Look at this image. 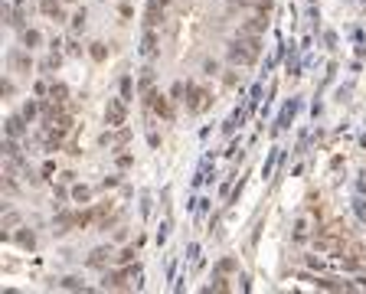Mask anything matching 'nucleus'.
<instances>
[{"instance_id":"1","label":"nucleus","mask_w":366,"mask_h":294,"mask_svg":"<svg viewBox=\"0 0 366 294\" xmlns=\"http://www.w3.org/2000/svg\"><path fill=\"white\" fill-rule=\"evenodd\" d=\"M229 59L239 65H252L259 59V36H248V33H239V39L229 46Z\"/></svg>"},{"instance_id":"2","label":"nucleus","mask_w":366,"mask_h":294,"mask_svg":"<svg viewBox=\"0 0 366 294\" xmlns=\"http://www.w3.org/2000/svg\"><path fill=\"white\" fill-rule=\"evenodd\" d=\"M186 111H193V115H200V111H206L209 108V92L206 88H200V85H190L186 88Z\"/></svg>"},{"instance_id":"3","label":"nucleus","mask_w":366,"mask_h":294,"mask_svg":"<svg viewBox=\"0 0 366 294\" xmlns=\"http://www.w3.org/2000/svg\"><path fill=\"white\" fill-rule=\"evenodd\" d=\"M163 10H167V7H163L161 0H151V3H147V13H144V17H147V30H154V26H157V23L163 20Z\"/></svg>"},{"instance_id":"4","label":"nucleus","mask_w":366,"mask_h":294,"mask_svg":"<svg viewBox=\"0 0 366 294\" xmlns=\"http://www.w3.org/2000/svg\"><path fill=\"white\" fill-rule=\"evenodd\" d=\"M105 118H108V124H111V128L124 124V105H121V101H111V105H108V111H105Z\"/></svg>"},{"instance_id":"5","label":"nucleus","mask_w":366,"mask_h":294,"mask_svg":"<svg viewBox=\"0 0 366 294\" xmlns=\"http://www.w3.org/2000/svg\"><path fill=\"white\" fill-rule=\"evenodd\" d=\"M40 10H43L46 17H53L56 23L65 20V10H62V3H59V0H43V3H40Z\"/></svg>"},{"instance_id":"6","label":"nucleus","mask_w":366,"mask_h":294,"mask_svg":"<svg viewBox=\"0 0 366 294\" xmlns=\"http://www.w3.org/2000/svg\"><path fill=\"white\" fill-rule=\"evenodd\" d=\"M265 26H268V17H262V13H255V17H252V20H248L245 26H242V33H248V36H259V33L265 30Z\"/></svg>"},{"instance_id":"7","label":"nucleus","mask_w":366,"mask_h":294,"mask_svg":"<svg viewBox=\"0 0 366 294\" xmlns=\"http://www.w3.org/2000/svg\"><path fill=\"white\" fill-rule=\"evenodd\" d=\"M147 98H151V108L157 111L161 118H170V101H167V98H163V95H157V92H151Z\"/></svg>"},{"instance_id":"8","label":"nucleus","mask_w":366,"mask_h":294,"mask_svg":"<svg viewBox=\"0 0 366 294\" xmlns=\"http://www.w3.org/2000/svg\"><path fill=\"white\" fill-rule=\"evenodd\" d=\"M49 98H53L56 105H62L65 98H69V88H65L62 82H53V85H49Z\"/></svg>"},{"instance_id":"9","label":"nucleus","mask_w":366,"mask_h":294,"mask_svg":"<svg viewBox=\"0 0 366 294\" xmlns=\"http://www.w3.org/2000/svg\"><path fill=\"white\" fill-rule=\"evenodd\" d=\"M10 62H13V69H20V72L30 69V59H26V53H20V49H13L10 53Z\"/></svg>"},{"instance_id":"10","label":"nucleus","mask_w":366,"mask_h":294,"mask_svg":"<svg viewBox=\"0 0 366 294\" xmlns=\"http://www.w3.org/2000/svg\"><path fill=\"white\" fill-rule=\"evenodd\" d=\"M7 134H10V137H20L23 134V118L20 115H13V118L7 121Z\"/></svg>"},{"instance_id":"11","label":"nucleus","mask_w":366,"mask_h":294,"mask_svg":"<svg viewBox=\"0 0 366 294\" xmlns=\"http://www.w3.org/2000/svg\"><path fill=\"white\" fill-rule=\"evenodd\" d=\"M23 46H26V49L40 46V33H36V30H23Z\"/></svg>"},{"instance_id":"12","label":"nucleus","mask_w":366,"mask_h":294,"mask_svg":"<svg viewBox=\"0 0 366 294\" xmlns=\"http://www.w3.org/2000/svg\"><path fill=\"white\" fill-rule=\"evenodd\" d=\"M105 255H111V252H108V249H95V252H92V258H88V265L102 268V265H105Z\"/></svg>"},{"instance_id":"13","label":"nucleus","mask_w":366,"mask_h":294,"mask_svg":"<svg viewBox=\"0 0 366 294\" xmlns=\"http://www.w3.org/2000/svg\"><path fill=\"white\" fill-rule=\"evenodd\" d=\"M13 239H17V245H23V249H33V232H17V235H13Z\"/></svg>"},{"instance_id":"14","label":"nucleus","mask_w":366,"mask_h":294,"mask_svg":"<svg viewBox=\"0 0 366 294\" xmlns=\"http://www.w3.org/2000/svg\"><path fill=\"white\" fill-rule=\"evenodd\" d=\"M317 288H327V291H340L344 284L337 281V278H321V281H317Z\"/></svg>"},{"instance_id":"15","label":"nucleus","mask_w":366,"mask_h":294,"mask_svg":"<svg viewBox=\"0 0 366 294\" xmlns=\"http://www.w3.org/2000/svg\"><path fill=\"white\" fill-rule=\"evenodd\" d=\"M154 49H157V36H154V30H147V39H144V53L154 56Z\"/></svg>"},{"instance_id":"16","label":"nucleus","mask_w":366,"mask_h":294,"mask_svg":"<svg viewBox=\"0 0 366 294\" xmlns=\"http://www.w3.org/2000/svg\"><path fill=\"white\" fill-rule=\"evenodd\" d=\"M131 261H134V249H124L118 255V265H131Z\"/></svg>"},{"instance_id":"17","label":"nucleus","mask_w":366,"mask_h":294,"mask_svg":"<svg viewBox=\"0 0 366 294\" xmlns=\"http://www.w3.org/2000/svg\"><path fill=\"white\" fill-rule=\"evenodd\" d=\"M92 59H98V62L105 59V46H102V43H95V46H92Z\"/></svg>"},{"instance_id":"18","label":"nucleus","mask_w":366,"mask_h":294,"mask_svg":"<svg viewBox=\"0 0 366 294\" xmlns=\"http://www.w3.org/2000/svg\"><path fill=\"white\" fill-rule=\"evenodd\" d=\"M229 284H226V278H216L213 284H209V291H226Z\"/></svg>"},{"instance_id":"19","label":"nucleus","mask_w":366,"mask_h":294,"mask_svg":"<svg viewBox=\"0 0 366 294\" xmlns=\"http://www.w3.org/2000/svg\"><path fill=\"white\" fill-rule=\"evenodd\" d=\"M72 196H76V199H82V203H85V199H88V190H85V186H76V190H72Z\"/></svg>"},{"instance_id":"20","label":"nucleus","mask_w":366,"mask_h":294,"mask_svg":"<svg viewBox=\"0 0 366 294\" xmlns=\"http://www.w3.org/2000/svg\"><path fill=\"white\" fill-rule=\"evenodd\" d=\"M82 23H85V13H76L72 17V30H82Z\"/></svg>"},{"instance_id":"21","label":"nucleus","mask_w":366,"mask_h":294,"mask_svg":"<svg viewBox=\"0 0 366 294\" xmlns=\"http://www.w3.org/2000/svg\"><path fill=\"white\" fill-rule=\"evenodd\" d=\"M3 151L10 154V157H20V151H17V144H13V137H10V141H7V147H3Z\"/></svg>"},{"instance_id":"22","label":"nucleus","mask_w":366,"mask_h":294,"mask_svg":"<svg viewBox=\"0 0 366 294\" xmlns=\"http://www.w3.org/2000/svg\"><path fill=\"white\" fill-rule=\"evenodd\" d=\"M17 226V216H13V213H7V216H3V229H13Z\"/></svg>"},{"instance_id":"23","label":"nucleus","mask_w":366,"mask_h":294,"mask_svg":"<svg viewBox=\"0 0 366 294\" xmlns=\"http://www.w3.org/2000/svg\"><path fill=\"white\" fill-rule=\"evenodd\" d=\"M151 82H154V76H151V72H144V78H141V88L147 92V88H151Z\"/></svg>"},{"instance_id":"24","label":"nucleus","mask_w":366,"mask_h":294,"mask_svg":"<svg viewBox=\"0 0 366 294\" xmlns=\"http://www.w3.org/2000/svg\"><path fill=\"white\" fill-rule=\"evenodd\" d=\"M23 118H36V105H23Z\"/></svg>"},{"instance_id":"25","label":"nucleus","mask_w":366,"mask_h":294,"mask_svg":"<svg viewBox=\"0 0 366 294\" xmlns=\"http://www.w3.org/2000/svg\"><path fill=\"white\" fill-rule=\"evenodd\" d=\"M62 284H65V288H69V291H76V288H79V278H65Z\"/></svg>"},{"instance_id":"26","label":"nucleus","mask_w":366,"mask_h":294,"mask_svg":"<svg viewBox=\"0 0 366 294\" xmlns=\"http://www.w3.org/2000/svg\"><path fill=\"white\" fill-rule=\"evenodd\" d=\"M239 3H259V0H239Z\"/></svg>"},{"instance_id":"27","label":"nucleus","mask_w":366,"mask_h":294,"mask_svg":"<svg viewBox=\"0 0 366 294\" xmlns=\"http://www.w3.org/2000/svg\"><path fill=\"white\" fill-rule=\"evenodd\" d=\"M62 3H76V0H62Z\"/></svg>"}]
</instances>
